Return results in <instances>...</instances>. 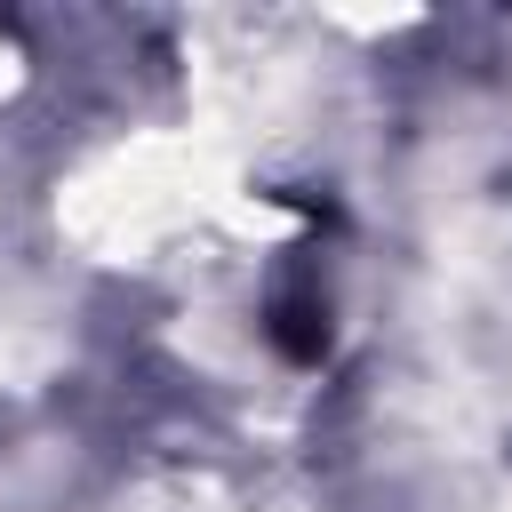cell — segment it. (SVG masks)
Returning <instances> with one entry per match:
<instances>
[{"instance_id": "6da1fadb", "label": "cell", "mask_w": 512, "mask_h": 512, "mask_svg": "<svg viewBox=\"0 0 512 512\" xmlns=\"http://www.w3.org/2000/svg\"><path fill=\"white\" fill-rule=\"evenodd\" d=\"M272 344H280L296 368H312V360L328 352V304H312V296H280V304H272Z\"/></svg>"}]
</instances>
